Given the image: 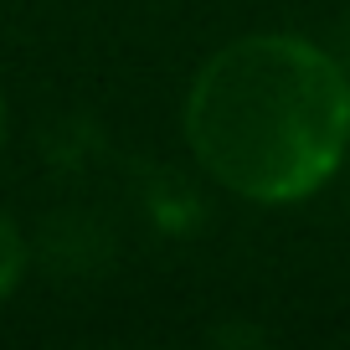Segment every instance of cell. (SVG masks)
<instances>
[{
    "label": "cell",
    "mask_w": 350,
    "mask_h": 350,
    "mask_svg": "<svg viewBox=\"0 0 350 350\" xmlns=\"http://www.w3.org/2000/svg\"><path fill=\"white\" fill-rule=\"evenodd\" d=\"M0 134H5V103H0Z\"/></svg>",
    "instance_id": "obj_3"
},
{
    "label": "cell",
    "mask_w": 350,
    "mask_h": 350,
    "mask_svg": "<svg viewBox=\"0 0 350 350\" xmlns=\"http://www.w3.org/2000/svg\"><path fill=\"white\" fill-rule=\"evenodd\" d=\"M186 139L237 196L304 201L350 150V77L304 36H242L196 72Z\"/></svg>",
    "instance_id": "obj_1"
},
{
    "label": "cell",
    "mask_w": 350,
    "mask_h": 350,
    "mask_svg": "<svg viewBox=\"0 0 350 350\" xmlns=\"http://www.w3.org/2000/svg\"><path fill=\"white\" fill-rule=\"evenodd\" d=\"M21 262H26L21 232H16L5 217H0V299H5V294L16 288V278H21Z\"/></svg>",
    "instance_id": "obj_2"
}]
</instances>
